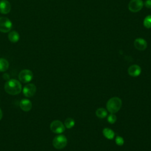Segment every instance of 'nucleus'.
<instances>
[{"mask_svg": "<svg viewBox=\"0 0 151 151\" xmlns=\"http://www.w3.org/2000/svg\"><path fill=\"white\" fill-rule=\"evenodd\" d=\"M4 90L9 94L17 95L21 93L22 86L19 81L15 79H10L5 83Z\"/></svg>", "mask_w": 151, "mask_h": 151, "instance_id": "f257e3e1", "label": "nucleus"}, {"mask_svg": "<svg viewBox=\"0 0 151 151\" xmlns=\"http://www.w3.org/2000/svg\"><path fill=\"white\" fill-rule=\"evenodd\" d=\"M122 100L117 97H113L110 99L106 104L107 111L110 113H116L119 111L122 107Z\"/></svg>", "mask_w": 151, "mask_h": 151, "instance_id": "f03ea898", "label": "nucleus"}, {"mask_svg": "<svg viewBox=\"0 0 151 151\" xmlns=\"http://www.w3.org/2000/svg\"><path fill=\"white\" fill-rule=\"evenodd\" d=\"M67 144V139L63 134L56 136L52 140V145L57 149H62L64 148Z\"/></svg>", "mask_w": 151, "mask_h": 151, "instance_id": "7ed1b4c3", "label": "nucleus"}, {"mask_svg": "<svg viewBox=\"0 0 151 151\" xmlns=\"http://www.w3.org/2000/svg\"><path fill=\"white\" fill-rule=\"evenodd\" d=\"M50 129L54 133L61 134L64 132L65 126L61 121L55 120L51 123Z\"/></svg>", "mask_w": 151, "mask_h": 151, "instance_id": "20e7f679", "label": "nucleus"}, {"mask_svg": "<svg viewBox=\"0 0 151 151\" xmlns=\"http://www.w3.org/2000/svg\"><path fill=\"white\" fill-rule=\"evenodd\" d=\"M18 78L20 81H21L22 83H29L32 80L33 78V73L31 70L25 69L22 70L19 73Z\"/></svg>", "mask_w": 151, "mask_h": 151, "instance_id": "39448f33", "label": "nucleus"}, {"mask_svg": "<svg viewBox=\"0 0 151 151\" xmlns=\"http://www.w3.org/2000/svg\"><path fill=\"white\" fill-rule=\"evenodd\" d=\"M12 27L11 21L6 17H0V31L2 32H9Z\"/></svg>", "mask_w": 151, "mask_h": 151, "instance_id": "423d86ee", "label": "nucleus"}, {"mask_svg": "<svg viewBox=\"0 0 151 151\" xmlns=\"http://www.w3.org/2000/svg\"><path fill=\"white\" fill-rule=\"evenodd\" d=\"M143 6V2L142 0H131L128 5L129 9L133 12H136L140 11Z\"/></svg>", "mask_w": 151, "mask_h": 151, "instance_id": "0eeeda50", "label": "nucleus"}, {"mask_svg": "<svg viewBox=\"0 0 151 151\" xmlns=\"http://www.w3.org/2000/svg\"><path fill=\"white\" fill-rule=\"evenodd\" d=\"M37 91L36 86L32 83L25 86L22 89L23 94L27 97H31L34 96Z\"/></svg>", "mask_w": 151, "mask_h": 151, "instance_id": "6e6552de", "label": "nucleus"}, {"mask_svg": "<svg viewBox=\"0 0 151 151\" xmlns=\"http://www.w3.org/2000/svg\"><path fill=\"white\" fill-rule=\"evenodd\" d=\"M127 71H128V74L130 76L135 77L139 76L141 74L142 70L139 65L134 64V65H132L129 67Z\"/></svg>", "mask_w": 151, "mask_h": 151, "instance_id": "1a4fd4ad", "label": "nucleus"}, {"mask_svg": "<svg viewBox=\"0 0 151 151\" xmlns=\"http://www.w3.org/2000/svg\"><path fill=\"white\" fill-rule=\"evenodd\" d=\"M11 4L7 0L0 1V13L6 14L10 12Z\"/></svg>", "mask_w": 151, "mask_h": 151, "instance_id": "9d476101", "label": "nucleus"}, {"mask_svg": "<svg viewBox=\"0 0 151 151\" xmlns=\"http://www.w3.org/2000/svg\"><path fill=\"white\" fill-rule=\"evenodd\" d=\"M134 45L136 49L140 51L145 50L147 47V42L146 40L143 38H136L134 41Z\"/></svg>", "mask_w": 151, "mask_h": 151, "instance_id": "9b49d317", "label": "nucleus"}, {"mask_svg": "<svg viewBox=\"0 0 151 151\" xmlns=\"http://www.w3.org/2000/svg\"><path fill=\"white\" fill-rule=\"evenodd\" d=\"M32 103L28 99H22L19 102L20 108L24 111H29L32 109Z\"/></svg>", "mask_w": 151, "mask_h": 151, "instance_id": "f8f14e48", "label": "nucleus"}, {"mask_svg": "<svg viewBox=\"0 0 151 151\" xmlns=\"http://www.w3.org/2000/svg\"><path fill=\"white\" fill-rule=\"evenodd\" d=\"M103 134L104 137L109 140H111L114 138L115 133L113 130L110 128L106 127L103 130Z\"/></svg>", "mask_w": 151, "mask_h": 151, "instance_id": "ddd939ff", "label": "nucleus"}, {"mask_svg": "<svg viewBox=\"0 0 151 151\" xmlns=\"http://www.w3.org/2000/svg\"><path fill=\"white\" fill-rule=\"evenodd\" d=\"M8 37V40L11 42H14V43L17 42L19 40V35L15 31H12L10 32Z\"/></svg>", "mask_w": 151, "mask_h": 151, "instance_id": "4468645a", "label": "nucleus"}, {"mask_svg": "<svg viewBox=\"0 0 151 151\" xmlns=\"http://www.w3.org/2000/svg\"><path fill=\"white\" fill-rule=\"evenodd\" d=\"M9 63L5 58H0V72H4L9 68Z\"/></svg>", "mask_w": 151, "mask_h": 151, "instance_id": "2eb2a0df", "label": "nucleus"}, {"mask_svg": "<svg viewBox=\"0 0 151 151\" xmlns=\"http://www.w3.org/2000/svg\"><path fill=\"white\" fill-rule=\"evenodd\" d=\"M96 115L100 119H104L107 116V112L104 108H99L96 111Z\"/></svg>", "mask_w": 151, "mask_h": 151, "instance_id": "dca6fc26", "label": "nucleus"}, {"mask_svg": "<svg viewBox=\"0 0 151 151\" xmlns=\"http://www.w3.org/2000/svg\"><path fill=\"white\" fill-rule=\"evenodd\" d=\"M75 124V121L72 118H67L64 122V126L67 129H71L74 127Z\"/></svg>", "mask_w": 151, "mask_h": 151, "instance_id": "f3484780", "label": "nucleus"}, {"mask_svg": "<svg viewBox=\"0 0 151 151\" xmlns=\"http://www.w3.org/2000/svg\"><path fill=\"white\" fill-rule=\"evenodd\" d=\"M143 25L147 28H151V15H147L143 21Z\"/></svg>", "mask_w": 151, "mask_h": 151, "instance_id": "a211bd4d", "label": "nucleus"}, {"mask_svg": "<svg viewBox=\"0 0 151 151\" xmlns=\"http://www.w3.org/2000/svg\"><path fill=\"white\" fill-rule=\"evenodd\" d=\"M116 120H117L116 116L113 113H111L107 117V122L110 124L114 123L116 122Z\"/></svg>", "mask_w": 151, "mask_h": 151, "instance_id": "6ab92c4d", "label": "nucleus"}, {"mask_svg": "<svg viewBox=\"0 0 151 151\" xmlns=\"http://www.w3.org/2000/svg\"><path fill=\"white\" fill-rule=\"evenodd\" d=\"M115 142L116 145L118 146H123L124 143V140L122 137L117 136L115 139Z\"/></svg>", "mask_w": 151, "mask_h": 151, "instance_id": "aec40b11", "label": "nucleus"}, {"mask_svg": "<svg viewBox=\"0 0 151 151\" xmlns=\"http://www.w3.org/2000/svg\"><path fill=\"white\" fill-rule=\"evenodd\" d=\"M145 5L147 8H151V0H146L145 2Z\"/></svg>", "mask_w": 151, "mask_h": 151, "instance_id": "412c9836", "label": "nucleus"}, {"mask_svg": "<svg viewBox=\"0 0 151 151\" xmlns=\"http://www.w3.org/2000/svg\"><path fill=\"white\" fill-rule=\"evenodd\" d=\"M2 111L0 109V120L2 119Z\"/></svg>", "mask_w": 151, "mask_h": 151, "instance_id": "4be33fe9", "label": "nucleus"}]
</instances>
